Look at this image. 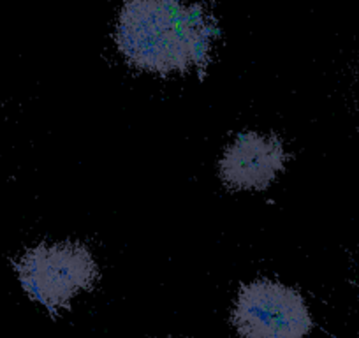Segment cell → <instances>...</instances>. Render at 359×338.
<instances>
[{
    "label": "cell",
    "mask_w": 359,
    "mask_h": 338,
    "mask_svg": "<svg viewBox=\"0 0 359 338\" xmlns=\"http://www.w3.org/2000/svg\"><path fill=\"white\" fill-rule=\"evenodd\" d=\"M219 23L206 6L132 0L120 9L115 43L132 67L157 74L206 72Z\"/></svg>",
    "instance_id": "1"
},
{
    "label": "cell",
    "mask_w": 359,
    "mask_h": 338,
    "mask_svg": "<svg viewBox=\"0 0 359 338\" xmlns=\"http://www.w3.org/2000/svg\"><path fill=\"white\" fill-rule=\"evenodd\" d=\"M13 266L27 294L50 313L69 308L71 299L99 278L92 252L78 241L37 245L16 257Z\"/></svg>",
    "instance_id": "2"
},
{
    "label": "cell",
    "mask_w": 359,
    "mask_h": 338,
    "mask_svg": "<svg viewBox=\"0 0 359 338\" xmlns=\"http://www.w3.org/2000/svg\"><path fill=\"white\" fill-rule=\"evenodd\" d=\"M231 320L240 338H306L313 327L301 292L269 278L241 285Z\"/></svg>",
    "instance_id": "3"
},
{
    "label": "cell",
    "mask_w": 359,
    "mask_h": 338,
    "mask_svg": "<svg viewBox=\"0 0 359 338\" xmlns=\"http://www.w3.org/2000/svg\"><path fill=\"white\" fill-rule=\"evenodd\" d=\"M287 162L284 143L273 134L243 132L224 150L219 175L224 185L236 191H264Z\"/></svg>",
    "instance_id": "4"
}]
</instances>
